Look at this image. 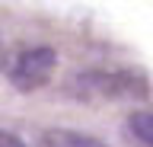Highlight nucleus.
<instances>
[{"mask_svg":"<svg viewBox=\"0 0 153 147\" xmlns=\"http://www.w3.org/2000/svg\"><path fill=\"white\" fill-rule=\"evenodd\" d=\"M128 128L137 141H143L147 147H153V112H131Z\"/></svg>","mask_w":153,"mask_h":147,"instance_id":"obj_3","label":"nucleus"},{"mask_svg":"<svg viewBox=\"0 0 153 147\" xmlns=\"http://www.w3.org/2000/svg\"><path fill=\"white\" fill-rule=\"evenodd\" d=\"M0 147H26V144H22L16 134H10V131H3V128H0Z\"/></svg>","mask_w":153,"mask_h":147,"instance_id":"obj_5","label":"nucleus"},{"mask_svg":"<svg viewBox=\"0 0 153 147\" xmlns=\"http://www.w3.org/2000/svg\"><path fill=\"white\" fill-rule=\"evenodd\" d=\"M45 147H67V141H64L61 131H57V134H45Z\"/></svg>","mask_w":153,"mask_h":147,"instance_id":"obj_6","label":"nucleus"},{"mask_svg":"<svg viewBox=\"0 0 153 147\" xmlns=\"http://www.w3.org/2000/svg\"><path fill=\"white\" fill-rule=\"evenodd\" d=\"M57 67V51L51 45H32V48L19 51V58L13 61L10 67V83L19 90V93H32V90H42L51 80Z\"/></svg>","mask_w":153,"mask_h":147,"instance_id":"obj_2","label":"nucleus"},{"mask_svg":"<svg viewBox=\"0 0 153 147\" xmlns=\"http://www.w3.org/2000/svg\"><path fill=\"white\" fill-rule=\"evenodd\" d=\"M67 141V147H105L102 141H96V137H86V134H76V131H61Z\"/></svg>","mask_w":153,"mask_h":147,"instance_id":"obj_4","label":"nucleus"},{"mask_svg":"<svg viewBox=\"0 0 153 147\" xmlns=\"http://www.w3.org/2000/svg\"><path fill=\"white\" fill-rule=\"evenodd\" d=\"M70 93L80 99H102V96H140L147 93V80L131 70H86L70 80Z\"/></svg>","mask_w":153,"mask_h":147,"instance_id":"obj_1","label":"nucleus"}]
</instances>
